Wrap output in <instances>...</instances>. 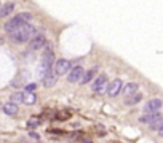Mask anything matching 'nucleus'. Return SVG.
<instances>
[{"instance_id":"nucleus-1","label":"nucleus","mask_w":163,"mask_h":143,"mask_svg":"<svg viewBox=\"0 0 163 143\" xmlns=\"http://www.w3.org/2000/svg\"><path fill=\"white\" fill-rule=\"evenodd\" d=\"M37 35V29L31 24H24L21 25L19 29H16L15 32H11L10 34V38L13 43H16V45H19V43H26V41H29L32 37Z\"/></svg>"},{"instance_id":"nucleus-2","label":"nucleus","mask_w":163,"mask_h":143,"mask_svg":"<svg viewBox=\"0 0 163 143\" xmlns=\"http://www.w3.org/2000/svg\"><path fill=\"white\" fill-rule=\"evenodd\" d=\"M32 19V14L31 13H19V14H16V16H13L8 22H5V25H3V29L7 32H15L16 29H19L21 25H24V24H29V21Z\"/></svg>"},{"instance_id":"nucleus-3","label":"nucleus","mask_w":163,"mask_h":143,"mask_svg":"<svg viewBox=\"0 0 163 143\" xmlns=\"http://www.w3.org/2000/svg\"><path fill=\"white\" fill-rule=\"evenodd\" d=\"M71 68H72L71 61H67V59H58L56 62H54V65H53V73L56 75V76H62L66 73H69Z\"/></svg>"},{"instance_id":"nucleus-4","label":"nucleus","mask_w":163,"mask_h":143,"mask_svg":"<svg viewBox=\"0 0 163 143\" xmlns=\"http://www.w3.org/2000/svg\"><path fill=\"white\" fill-rule=\"evenodd\" d=\"M107 76L106 75H99L96 76V80H94V83L91 84V89L93 92H96V94H104L106 89H107Z\"/></svg>"},{"instance_id":"nucleus-5","label":"nucleus","mask_w":163,"mask_h":143,"mask_svg":"<svg viewBox=\"0 0 163 143\" xmlns=\"http://www.w3.org/2000/svg\"><path fill=\"white\" fill-rule=\"evenodd\" d=\"M121 86H123V81L121 80H114L111 84H107V89H106V92H107V95L109 97H117L118 94H120V91H121Z\"/></svg>"},{"instance_id":"nucleus-6","label":"nucleus","mask_w":163,"mask_h":143,"mask_svg":"<svg viewBox=\"0 0 163 143\" xmlns=\"http://www.w3.org/2000/svg\"><path fill=\"white\" fill-rule=\"evenodd\" d=\"M163 107V102L160 99H151L149 102L144 105V111L146 113H158Z\"/></svg>"},{"instance_id":"nucleus-7","label":"nucleus","mask_w":163,"mask_h":143,"mask_svg":"<svg viewBox=\"0 0 163 143\" xmlns=\"http://www.w3.org/2000/svg\"><path fill=\"white\" fill-rule=\"evenodd\" d=\"M83 73H85L83 67L77 65V67H74V68L69 70V78H67V81H69V83H78L82 80V76H83Z\"/></svg>"},{"instance_id":"nucleus-8","label":"nucleus","mask_w":163,"mask_h":143,"mask_svg":"<svg viewBox=\"0 0 163 143\" xmlns=\"http://www.w3.org/2000/svg\"><path fill=\"white\" fill-rule=\"evenodd\" d=\"M45 45H47V38H45L42 34H37L35 37H32V38H31L29 48H31L32 51H37V49H40V48H43Z\"/></svg>"},{"instance_id":"nucleus-9","label":"nucleus","mask_w":163,"mask_h":143,"mask_svg":"<svg viewBox=\"0 0 163 143\" xmlns=\"http://www.w3.org/2000/svg\"><path fill=\"white\" fill-rule=\"evenodd\" d=\"M163 116H161V113L158 111V113H146V114H142V116L139 118V121L141 122H144V124H151V122H154V121H157V119H161Z\"/></svg>"},{"instance_id":"nucleus-10","label":"nucleus","mask_w":163,"mask_h":143,"mask_svg":"<svg viewBox=\"0 0 163 143\" xmlns=\"http://www.w3.org/2000/svg\"><path fill=\"white\" fill-rule=\"evenodd\" d=\"M138 89H139V86L136 84V83H128V84H125V86H121V94H123L125 97H128V95H131V94H134V92H138Z\"/></svg>"},{"instance_id":"nucleus-11","label":"nucleus","mask_w":163,"mask_h":143,"mask_svg":"<svg viewBox=\"0 0 163 143\" xmlns=\"http://www.w3.org/2000/svg\"><path fill=\"white\" fill-rule=\"evenodd\" d=\"M3 111H5V114H8V116H16L18 111H19V107L13 102H7L3 105Z\"/></svg>"},{"instance_id":"nucleus-12","label":"nucleus","mask_w":163,"mask_h":143,"mask_svg":"<svg viewBox=\"0 0 163 143\" xmlns=\"http://www.w3.org/2000/svg\"><path fill=\"white\" fill-rule=\"evenodd\" d=\"M13 10H15V3H13V2L3 3L2 7H0V18H7V16H10V14L13 13Z\"/></svg>"},{"instance_id":"nucleus-13","label":"nucleus","mask_w":163,"mask_h":143,"mask_svg":"<svg viewBox=\"0 0 163 143\" xmlns=\"http://www.w3.org/2000/svg\"><path fill=\"white\" fill-rule=\"evenodd\" d=\"M58 76L56 75H54L53 73V72H48V73L43 76V86H45V88H51V86H54V84H56V80Z\"/></svg>"},{"instance_id":"nucleus-14","label":"nucleus","mask_w":163,"mask_h":143,"mask_svg":"<svg viewBox=\"0 0 163 143\" xmlns=\"http://www.w3.org/2000/svg\"><path fill=\"white\" fill-rule=\"evenodd\" d=\"M37 102V95L34 92H26L22 91V104L24 105H34Z\"/></svg>"},{"instance_id":"nucleus-15","label":"nucleus","mask_w":163,"mask_h":143,"mask_svg":"<svg viewBox=\"0 0 163 143\" xmlns=\"http://www.w3.org/2000/svg\"><path fill=\"white\" fill-rule=\"evenodd\" d=\"M141 100H142V94L141 92H134V94H131V95L126 97L125 104L126 105H136V104H139Z\"/></svg>"},{"instance_id":"nucleus-16","label":"nucleus","mask_w":163,"mask_h":143,"mask_svg":"<svg viewBox=\"0 0 163 143\" xmlns=\"http://www.w3.org/2000/svg\"><path fill=\"white\" fill-rule=\"evenodd\" d=\"M93 76H94V70H90V72H86V73H83V76H82V80H80L78 83H80V84H86V83L91 81Z\"/></svg>"},{"instance_id":"nucleus-17","label":"nucleus","mask_w":163,"mask_h":143,"mask_svg":"<svg viewBox=\"0 0 163 143\" xmlns=\"http://www.w3.org/2000/svg\"><path fill=\"white\" fill-rule=\"evenodd\" d=\"M10 102L16 104V105H22V92H15L10 97Z\"/></svg>"},{"instance_id":"nucleus-18","label":"nucleus","mask_w":163,"mask_h":143,"mask_svg":"<svg viewBox=\"0 0 163 143\" xmlns=\"http://www.w3.org/2000/svg\"><path fill=\"white\" fill-rule=\"evenodd\" d=\"M38 124H40V119H37V118L34 116V118H31L29 122H27V127H29V129H34V127H37Z\"/></svg>"},{"instance_id":"nucleus-19","label":"nucleus","mask_w":163,"mask_h":143,"mask_svg":"<svg viewBox=\"0 0 163 143\" xmlns=\"http://www.w3.org/2000/svg\"><path fill=\"white\" fill-rule=\"evenodd\" d=\"M35 89H37V84H35V83H31V84L26 86L24 91H26V92H32V91H35Z\"/></svg>"},{"instance_id":"nucleus-20","label":"nucleus","mask_w":163,"mask_h":143,"mask_svg":"<svg viewBox=\"0 0 163 143\" xmlns=\"http://www.w3.org/2000/svg\"><path fill=\"white\" fill-rule=\"evenodd\" d=\"M31 137H32V138H35V140H38V135H37V134H34V132H31Z\"/></svg>"},{"instance_id":"nucleus-21","label":"nucleus","mask_w":163,"mask_h":143,"mask_svg":"<svg viewBox=\"0 0 163 143\" xmlns=\"http://www.w3.org/2000/svg\"><path fill=\"white\" fill-rule=\"evenodd\" d=\"M2 45H3V37L0 35V46H2Z\"/></svg>"},{"instance_id":"nucleus-22","label":"nucleus","mask_w":163,"mask_h":143,"mask_svg":"<svg viewBox=\"0 0 163 143\" xmlns=\"http://www.w3.org/2000/svg\"><path fill=\"white\" fill-rule=\"evenodd\" d=\"M22 143H31V141H22Z\"/></svg>"},{"instance_id":"nucleus-23","label":"nucleus","mask_w":163,"mask_h":143,"mask_svg":"<svg viewBox=\"0 0 163 143\" xmlns=\"http://www.w3.org/2000/svg\"><path fill=\"white\" fill-rule=\"evenodd\" d=\"M85 143H91V141H85Z\"/></svg>"}]
</instances>
